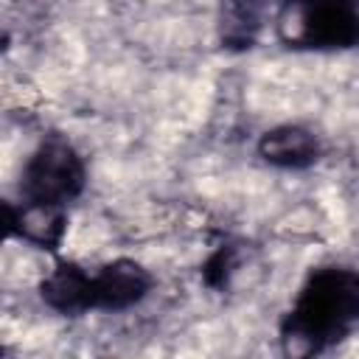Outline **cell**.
Segmentation results:
<instances>
[{"label":"cell","mask_w":359,"mask_h":359,"mask_svg":"<svg viewBox=\"0 0 359 359\" xmlns=\"http://www.w3.org/2000/svg\"><path fill=\"white\" fill-rule=\"evenodd\" d=\"M149 289H151V275L137 261L121 258V261L101 266L90 278V306L121 311V309L140 303Z\"/></svg>","instance_id":"277c9868"},{"label":"cell","mask_w":359,"mask_h":359,"mask_svg":"<svg viewBox=\"0 0 359 359\" xmlns=\"http://www.w3.org/2000/svg\"><path fill=\"white\" fill-rule=\"evenodd\" d=\"M6 210V230L8 236H20L28 238L34 244H39L42 250H56L65 227H67V216H65V205H42V202H25L20 208H14L11 202L3 205Z\"/></svg>","instance_id":"5b68a950"},{"label":"cell","mask_w":359,"mask_h":359,"mask_svg":"<svg viewBox=\"0 0 359 359\" xmlns=\"http://www.w3.org/2000/svg\"><path fill=\"white\" fill-rule=\"evenodd\" d=\"M230 272H233V250H230V247H219V250L208 258V264L202 266V278H205V283L213 286V289L224 286L227 278H230Z\"/></svg>","instance_id":"9c48e42d"},{"label":"cell","mask_w":359,"mask_h":359,"mask_svg":"<svg viewBox=\"0 0 359 359\" xmlns=\"http://www.w3.org/2000/svg\"><path fill=\"white\" fill-rule=\"evenodd\" d=\"M286 3H297V0H286Z\"/></svg>","instance_id":"30bf717a"},{"label":"cell","mask_w":359,"mask_h":359,"mask_svg":"<svg viewBox=\"0 0 359 359\" xmlns=\"http://www.w3.org/2000/svg\"><path fill=\"white\" fill-rule=\"evenodd\" d=\"M359 325V272L328 266L309 275L280 323L286 353H320Z\"/></svg>","instance_id":"6da1fadb"},{"label":"cell","mask_w":359,"mask_h":359,"mask_svg":"<svg viewBox=\"0 0 359 359\" xmlns=\"http://www.w3.org/2000/svg\"><path fill=\"white\" fill-rule=\"evenodd\" d=\"M84 182L87 174L81 157L67 140L53 135L42 140L39 149L28 157L20 177V194L25 196V202L67 205L84 191Z\"/></svg>","instance_id":"7a4b0ae2"},{"label":"cell","mask_w":359,"mask_h":359,"mask_svg":"<svg viewBox=\"0 0 359 359\" xmlns=\"http://www.w3.org/2000/svg\"><path fill=\"white\" fill-rule=\"evenodd\" d=\"M286 39L306 48H353L359 45V0H297Z\"/></svg>","instance_id":"3957f363"},{"label":"cell","mask_w":359,"mask_h":359,"mask_svg":"<svg viewBox=\"0 0 359 359\" xmlns=\"http://www.w3.org/2000/svg\"><path fill=\"white\" fill-rule=\"evenodd\" d=\"M264 20V0H222L219 8V39L230 50L255 45Z\"/></svg>","instance_id":"ba28073f"},{"label":"cell","mask_w":359,"mask_h":359,"mask_svg":"<svg viewBox=\"0 0 359 359\" xmlns=\"http://www.w3.org/2000/svg\"><path fill=\"white\" fill-rule=\"evenodd\" d=\"M90 272H84L79 264L62 261L56 264V269L39 283V294L42 300L62 311V314H79V311H90Z\"/></svg>","instance_id":"52a82bcc"},{"label":"cell","mask_w":359,"mask_h":359,"mask_svg":"<svg viewBox=\"0 0 359 359\" xmlns=\"http://www.w3.org/2000/svg\"><path fill=\"white\" fill-rule=\"evenodd\" d=\"M258 154L278 168H306L317 160V137L303 126H275L261 135Z\"/></svg>","instance_id":"8992f818"}]
</instances>
